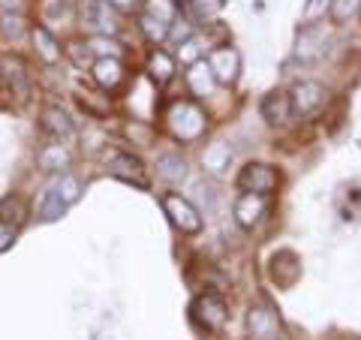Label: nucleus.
Segmentation results:
<instances>
[{
  "mask_svg": "<svg viewBox=\"0 0 361 340\" xmlns=\"http://www.w3.org/2000/svg\"><path fill=\"white\" fill-rule=\"evenodd\" d=\"M166 123H169V130H172L175 139L196 142V139H202V133H205L208 118H205V111H202L196 103H190V99H175L166 111Z\"/></svg>",
  "mask_w": 361,
  "mask_h": 340,
  "instance_id": "nucleus-1",
  "label": "nucleus"
},
{
  "mask_svg": "<svg viewBox=\"0 0 361 340\" xmlns=\"http://www.w3.org/2000/svg\"><path fill=\"white\" fill-rule=\"evenodd\" d=\"M78 21H82V28L87 33H94V37H115L121 30V16L109 0H82Z\"/></svg>",
  "mask_w": 361,
  "mask_h": 340,
  "instance_id": "nucleus-2",
  "label": "nucleus"
},
{
  "mask_svg": "<svg viewBox=\"0 0 361 340\" xmlns=\"http://www.w3.org/2000/svg\"><path fill=\"white\" fill-rule=\"evenodd\" d=\"M160 205L166 211L169 223H172L178 232H184V235H199L202 232V211L190 199L180 196V193H163Z\"/></svg>",
  "mask_w": 361,
  "mask_h": 340,
  "instance_id": "nucleus-3",
  "label": "nucleus"
},
{
  "mask_svg": "<svg viewBox=\"0 0 361 340\" xmlns=\"http://www.w3.org/2000/svg\"><path fill=\"white\" fill-rule=\"evenodd\" d=\"M25 217H27V205H25V199L21 196L9 193V196L0 199V253L13 247Z\"/></svg>",
  "mask_w": 361,
  "mask_h": 340,
  "instance_id": "nucleus-4",
  "label": "nucleus"
},
{
  "mask_svg": "<svg viewBox=\"0 0 361 340\" xmlns=\"http://www.w3.org/2000/svg\"><path fill=\"white\" fill-rule=\"evenodd\" d=\"M280 187V172L268 163H247L238 172V190L259 193V196H271Z\"/></svg>",
  "mask_w": 361,
  "mask_h": 340,
  "instance_id": "nucleus-5",
  "label": "nucleus"
},
{
  "mask_svg": "<svg viewBox=\"0 0 361 340\" xmlns=\"http://www.w3.org/2000/svg\"><path fill=\"white\" fill-rule=\"evenodd\" d=\"M329 45H331L329 30H325L322 25H310L307 21L295 37V58L304 61V63H313V61H319V58L329 54Z\"/></svg>",
  "mask_w": 361,
  "mask_h": 340,
  "instance_id": "nucleus-6",
  "label": "nucleus"
},
{
  "mask_svg": "<svg viewBox=\"0 0 361 340\" xmlns=\"http://www.w3.org/2000/svg\"><path fill=\"white\" fill-rule=\"evenodd\" d=\"M247 337L250 340H283V325H280L277 310L268 304H253L247 310Z\"/></svg>",
  "mask_w": 361,
  "mask_h": 340,
  "instance_id": "nucleus-7",
  "label": "nucleus"
},
{
  "mask_svg": "<svg viewBox=\"0 0 361 340\" xmlns=\"http://www.w3.org/2000/svg\"><path fill=\"white\" fill-rule=\"evenodd\" d=\"M190 313H193V320L205 328V332H220L226 325V320H229V308H226L223 296H217V292L199 296L193 301V308H190Z\"/></svg>",
  "mask_w": 361,
  "mask_h": 340,
  "instance_id": "nucleus-8",
  "label": "nucleus"
},
{
  "mask_svg": "<svg viewBox=\"0 0 361 340\" xmlns=\"http://www.w3.org/2000/svg\"><path fill=\"white\" fill-rule=\"evenodd\" d=\"M289 99H292V115L298 118H307L313 111H319L329 99V90H325L319 82H295L289 90Z\"/></svg>",
  "mask_w": 361,
  "mask_h": 340,
  "instance_id": "nucleus-9",
  "label": "nucleus"
},
{
  "mask_svg": "<svg viewBox=\"0 0 361 340\" xmlns=\"http://www.w3.org/2000/svg\"><path fill=\"white\" fill-rule=\"evenodd\" d=\"M109 172L118 181H127L135 184L139 190H148V175H145V166L139 157H133L130 151H111L109 154Z\"/></svg>",
  "mask_w": 361,
  "mask_h": 340,
  "instance_id": "nucleus-10",
  "label": "nucleus"
},
{
  "mask_svg": "<svg viewBox=\"0 0 361 340\" xmlns=\"http://www.w3.org/2000/svg\"><path fill=\"white\" fill-rule=\"evenodd\" d=\"M208 66L217 85H235L238 82V73H241V54L232 49V45H217L211 54H208Z\"/></svg>",
  "mask_w": 361,
  "mask_h": 340,
  "instance_id": "nucleus-11",
  "label": "nucleus"
},
{
  "mask_svg": "<svg viewBox=\"0 0 361 340\" xmlns=\"http://www.w3.org/2000/svg\"><path fill=\"white\" fill-rule=\"evenodd\" d=\"M268 271H271V280H274L280 289H289V286H295L298 277H301V259L292 250H277L271 256Z\"/></svg>",
  "mask_w": 361,
  "mask_h": 340,
  "instance_id": "nucleus-12",
  "label": "nucleus"
},
{
  "mask_svg": "<svg viewBox=\"0 0 361 340\" xmlns=\"http://www.w3.org/2000/svg\"><path fill=\"white\" fill-rule=\"evenodd\" d=\"M262 214H265V196H259V193H241V196L235 199V205H232L235 223H238L241 229H247V232L262 220Z\"/></svg>",
  "mask_w": 361,
  "mask_h": 340,
  "instance_id": "nucleus-13",
  "label": "nucleus"
},
{
  "mask_svg": "<svg viewBox=\"0 0 361 340\" xmlns=\"http://www.w3.org/2000/svg\"><path fill=\"white\" fill-rule=\"evenodd\" d=\"M259 111H262V118L271 123V127H283V123H289V118H292V99H289V94H283V90H271V94L262 99Z\"/></svg>",
  "mask_w": 361,
  "mask_h": 340,
  "instance_id": "nucleus-14",
  "label": "nucleus"
},
{
  "mask_svg": "<svg viewBox=\"0 0 361 340\" xmlns=\"http://www.w3.org/2000/svg\"><path fill=\"white\" fill-rule=\"evenodd\" d=\"M39 121H42L39 127L49 133L54 142H63V139H70V135H73V121H70V115H66L61 106H45Z\"/></svg>",
  "mask_w": 361,
  "mask_h": 340,
  "instance_id": "nucleus-15",
  "label": "nucleus"
},
{
  "mask_svg": "<svg viewBox=\"0 0 361 340\" xmlns=\"http://www.w3.org/2000/svg\"><path fill=\"white\" fill-rule=\"evenodd\" d=\"M202 166H205V172H211V175H226L232 166V148L226 142L208 145V148L202 151Z\"/></svg>",
  "mask_w": 361,
  "mask_h": 340,
  "instance_id": "nucleus-16",
  "label": "nucleus"
},
{
  "mask_svg": "<svg viewBox=\"0 0 361 340\" xmlns=\"http://www.w3.org/2000/svg\"><path fill=\"white\" fill-rule=\"evenodd\" d=\"M66 208H70V202L63 199V193L58 190V184H51L49 190L42 193V199H39V220L42 223H54V220H61Z\"/></svg>",
  "mask_w": 361,
  "mask_h": 340,
  "instance_id": "nucleus-17",
  "label": "nucleus"
},
{
  "mask_svg": "<svg viewBox=\"0 0 361 340\" xmlns=\"http://www.w3.org/2000/svg\"><path fill=\"white\" fill-rule=\"evenodd\" d=\"M187 175V160L180 154H163L157 160V178L166 181V184H184Z\"/></svg>",
  "mask_w": 361,
  "mask_h": 340,
  "instance_id": "nucleus-18",
  "label": "nucleus"
},
{
  "mask_svg": "<svg viewBox=\"0 0 361 340\" xmlns=\"http://www.w3.org/2000/svg\"><path fill=\"white\" fill-rule=\"evenodd\" d=\"M94 82L103 90H115L123 82V63L118 58H99L94 63Z\"/></svg>",
  "mask_w": 361,
  "mask_h": 340,
  "instance_id": "nucleus-19",
  "label": "nucleus"
},
{
  "mask_svg": "<svg viewBox=\"0 0 361 340\" xmlns=\"http://www.w3.org/2000/svg\"><path fill=\"white\" fill-rule=\"evenodd\" d=\"M187 85H190V90H193L196 97H211L214 94V85H217V78H214L208 61H196L193 66H190Z\"/></svg>",
  "mask_w": 361,
  "mask_h": 340,
  "instance_id": "nucleus-20",
  "label": "nucleus"
},
{
  "mask_svg": "<svg viewBox=\"0 0 361 340\" xmlns=\"http://www.w3.org/2000/svg\"><path fill=\"white\" fill-rule=\"evenodd\" d=\"M30 37H33V45H37V54H39L45 63H58L61 61V42L54 40V33L49 28L37 25V28L30 30Z\"/></svg>",
  "mask_w": 361,
  "mask_h": 340,
  "instance_id": "nucleus-21",
  "label": "nucleus"
},
{
  "mask_svg": "<svg viewBox=\"0 0 361 340\" xmlns=\"http://www.w3.org/2000/svg\"><path fill=\"white\" fill-rule=\"evenodd\" d=\"M37 166L42 172H61V169L70 166V151H66L61 142L45 145V148L37 154Z\"/></svg>",
  "mask_w": 361,
  "mask_h": 340,
  "instance_id": "nucleus-22",
  "label": "nucleus"
},
{
  "mask_svg": "<svg viewBox=\"0 0 361 340\" xmlns=\"http://www.w3.org/2000/svg\"><path fill=\"white\" fill-rule=\"evenodd\" d=\"M148 73H151V78L157 85H169L172 75H175V58L163 49H154L151 58H148Z\"/></svg>",
  "mask_w": 361,
  "mask_h": 340,
  "instance_id": "nucleus-23",
  "label": "nucleus"
},
{
  "mask_svg": "<svg viewBox=\"0 0 361 340\" xmlns=\"http://www.w3.org/2000/svg\"><path fill=\"white\" fill-rule=\"evenodd\" d=\"M0 70H4V73H0V78H4V82L13 87L21 99H25V97H27V75H25V66H21L18 61H9V58H6V61H0Z\"/></svg>",
  "mask_w": 361,
  "mask_h": 340,
  "instance_id": "nucleus-24",
  "label": "nucleus"
},
{
  "mask_svg": "<svg viewBox=\"0 0 361 340\" xmlns=\"http://www.w3.org/2000/svg\"><path fill=\"white\" fill-rule=\"evenodd\" d=\"M226 0H187V18L190 21H214L223 13Z\"/></svg>",
  "mask_w": 361,
  "mask_h": 340,
  "instance_id": "nucleus-25",
  "label": "nucleus"
},
{
  "mask_svg": "<svg viewBox=\"0 0 361 340\" xmlns=\"http://www.w3.org/2000/svg\"><path fill=\"white\" fill-rule=\"evenodd\" d=\"M142 13L160 18V21H166V25H175V18H178V4H175V0H145V9H142Z\"/></svg>",
  "mask_w": 361,
  "mask_h": 340,
  "instance_id": "nucleus-26",
  "label": "nucleus"
},
{
  "mask_svg": "<svg viewBox=\"0 0 361 340\" xmlns=\"http://www.w3.org/2000/svg\"><path fill=\"white\" fill-rule=\"evenodd\" d=\"M21 33H25V16L9 13V9H0V37L4 40H18Z\"/></svg>",
  "mask_w": 361,
  "mask_h": 340,
  "instance_id": "nucleus-27",
  "label": "nucleus"
},
{
  "mask_svg": "<svg viewBox=\"0 0 361 340\" xmlns=\"http://www.w3.org/2000/svg\"><path fill=\"white\" fill-rule=\"evenodd\" d=\"M358 13H361V0H331V9H329L334 25H346V21H353Z\"/></svg>",
  "mask_w": 361,
  "mask_h": 340,
  "instance_id": "nucleus-28",
  "label": "nucleus"
},
{
  "mask_svg": "<svg viewBox=\"0 0 361 340\" xmlns=\"http://www.w3.org/2000/svg\"><path fill=\"white\" fill-rule=\"evenodd\" d=\"M142 33L148 37L151 42H163V40H169V30H172V25H166V21H160V18H154V16H148V13H142Z\"/></svg>",
  "mask_w": 361,
  "mask_h": 340,
  "instance_id": "nucleus-29",
  "label": "nucleus"
},
{
  "mask_svg": "<svg viewBox=\"0 0 361 340\" xmlns=\"http://www.w3.org/2000/svg\"><path fill=\"white\" fill-rule=\"evenodd\" d=\"M87 49L94 51L97 58H118V54H121V45L111 37H94L87 42Z\"/></svg>",
  "mask_w": 361,
  "mask_h": 340,
  "instance_id": "nucleus-30",
  "label": "nucleus"
},
{
  "mask_svg": "<svg viewBox=\"0 0 361 340\" xmlns=\"http://www.w3.org/2000/svg\"><path fill=\"white\" fill-rule=\"evenodd\" d=\"M178 58L184 61L187 66H193L196 61H202V58H199V40L190 37L187 42H180V45H178Z\"/></svg>",
  "mask_w": 361,
  "mask_h": 340,
  "instance_id": "nucleus-31",
  "label": "nucleus"
},
{
  "mask_svg": "<svg viewBox=\"0 0 361 340\" xmlns=\"http://www.w3.org/2000/svg\"><path fill=\"white\" fill-rule=\"evenodd\" d=\"M325 9H331V0H307L304 4V21H316L325 16Z\"/></svg>",
  "mask_w": 361,
  "mask_h": 340,
  "instance_id": "nucleus-32",
  "label": "nucleus"
},
{
  "mask_svg": "<svg viewBox=\"0 0 361 340\" xmlns=\"http://www.w3.org/2000/svg\"><path fill=\"white\" fill-rule=\"evenodd\" d=\"M111 6L118 9V13H130V9H135V4H139V0H109Z\"/></svg>",
  "mask_w": 361,
  "mask_h": 340,
  "instance_id": "nucleus-33",
  "label": "nucleus"
},
{
  "mask_svg": "<svg viewBox=\"0 0 361 340\" xmlns=\"http://www.w3.org/2000/svg\"><path fill=\"white\" fill-rule=\"evenodd\" d=\"M21 0H0V9H9V13H18Z\"/></svg>",
  "mask_w": 361,
  "mask_h": 340,
  "instance_id": "nucleus-34",
  "label": "nucleus"
}]
</instances>
